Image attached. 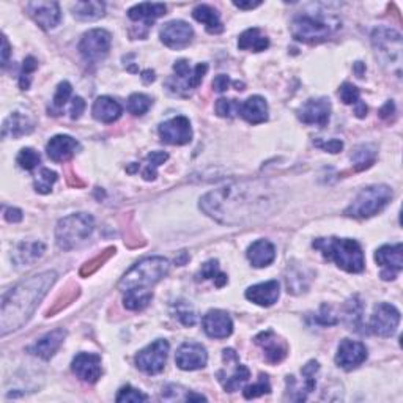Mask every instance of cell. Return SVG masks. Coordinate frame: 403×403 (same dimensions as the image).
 <instances>
[{"label":"cell","instance_id":"obj_1","mask_svg":"<svg viewBox=\"0 0 403 403\" xmlns=\"http://www.w3.org/2000/svg\"><path fill=\"white\" fill-rule=\"evenodd\" d=\"M200 208L221 224H246L277 210V191L260 182L233 183L200 198Z\"/></svg>","mask_w":403,"mask_h":403},{"label":"cell","instance_id":"obj_2","mask_svg":"<svg viewBox=\"0 0 403 403\" xmlns=\"http://www.w3.org/2000/svg\"><path fill=\"white\" fill-rule=\"evenodd\" d=\"M54 271H45L26 279L15 285L2 298V317H0V332L7 336L8 332L20 330L32 317L43 298L55 282Z\"/></svg>","mask_w":403,"mask_h":403},{"label":"cell","instance_id":"obj_3","mask_svg":"<svg viewBox=\"0 0 403 403\" xmlns=\"http://www.w3.org/2000/svg\"><path fill=\"white\" fill-rule=\"evenodd\" d=\"M312 246L321 251L323 257L336 263L346 272H361L365 268L362 247L350 238H318Z\"/></svg>","mask_w":403,"mask_h":403},{"label":"cell","instance_id":"obj_4","mask_svg":"<svg viewBox=\"0 0 403 403\" xmlns=\"http://www.w3.org/2000/svg\"><path fill=\"white\" fill-rule=\"evenodd\" d=\"M170 265L163 257H147L135 263L119 282V288L123 293L128 291H142V293H152L150 287L158 284L161 279L167 276Z\"/></svg>","mask_w":403,"mask_h":403},{"label":"cell","instance_id":"obj_5","mask_svg":"<svg viewBox=\"0 0 403 403\" xmlns=\"http://www.w3.org/2000/svg\"><path fill=\"white\" fill-rule=\"evenodd\" d=\"M95 227V219L91 214L78 213L60 219L55 227V240L60 249L71 251L84 243L90 237Z\"/></svg>","mask_w":403,"mask_h":403},{"label":"cell","instance_id":"obj_6","mask_svg":"<svg viewBox=\"0 0 403 403\" xmlns=\"http://www.w3.org/2000/svg\"><path fill=\"white\" fill-rule=\"evenodd\" d=\"M393 198V189L386 184H374L359 192L351 205L345 210V216L355 219H367L381 212Z\"/></svg>","mask_w":403,"mask_h":403},{"label":"cell","instance_id":"obj_7","mask_svg":"<svg viewBox=\"0 0 403 403\" xmlns=\"http://www.w3.org/2000/svg\"><path fill=\"white\" fill-rule=\"evenodd\" d=\"M372 43H374L376 57L381 60L383 65H390V70L397 68L400 74V61H402V35L395 32L394 29L380 27L372 34Z\"/></svg>","mask_w":403,"mask_h":403},{"label":"cell","instance_id":"obj_8","mask_svg":"<svg viewBox=\"0 0 403 403\" xmlns=\"http://www.w3.org/2000/svg\"><path fill=\"white\" fill-rule=\"evenodd\" d=\"M291 35L293 38L302 43H321L328 40L332 34V26L328 20L320 16L302 15L291 22Z\"/></svg>","mask_w":403,"mask_h":403},{"label":"cell","instance_id":"obj_9","mask_svg":"<svg viewBox=\"0 0 403 403\" xmlns=\"http://www.w3.org/2000/svg\"><path fill=\"white\" fill-rule=\"evenodd\" d=\"M173 71H175V79H170L167 85H169L170 91L178 93V95H188L189 90L197 89L200 85L203 76L208 71L207 64H200L196 68L189 66L188 60H177L173 65Z\"/></svg>","mask_w":403,"mask_h":403},{"label":"cell","instance_id":"obj_10","mask_svg":"<svg viewBox=\"0 0 403 403\" xmlns=\"http://www.w3.org/2000/svg\"><path fill=\"white\" fill-rule=\"evenodd\" d=\"M170 345L164 339L154 340L153 344L145 346L135 355V365L147 375H158L166 367L167 355H169Z\"/></svg>","mask_w":403,"mask_h":403},{"label":"cell","instance_id":"obj_11","mask_svg":"<svg viewBox=\"0 0 403 403\" xmlns=\"http://www.w3.org/2000/svg\"><path fill=\"white\" fill-rule=\"evenodd\" d=\"M112 36L104 29H93L84 34L79 43V52L89 64H98L109 54Z\"/></svg>","mask_w":403,"mask_h":403},{"label":"cell","instance_id":"obj_12","mask_svg":"<svg viewBox=\"0 0 403 403\" xmlns=\"http://www.w3.org/2000/svg\"><path fill=\"white\" fill-rule=\"evenodd\" d=\"M400 323V312L399 309L388 302H380L374 309L370 318V331L380 337H390L394 336L397 328Z\"/></svg>","mask_w":403,"mask_h":403},{"label":"cell","instance_id":"obj_13","mask_svg":"<svg viewBox=\"0 0 403 403\" xmlns=\"http://www.w3.org/2000/svg\"><path fill=\"white\" fill-rule=\"evenodd\" d=\"M158 133L161 140L169 145H186L192 139L191 122L186 117H173V119L161 123Z\"/></svg>","mask_w":403,"mask_h":403},{"label":"cell","instance_id":"obj_14","mask_svg":"<svg viewBox=\"0 0 403 403\" xmlns=\"http://www.w3.org/2000/svg\"><path fill=\"white\" fill-rule=\"evenodd\" d=\"M375 260L383 268V281H394L397 272H400L403 268V246L400 243L381 246L375 254Z\"/></svg>","mask_w":403,"mask_h":403},{"label":"cell","instance_id":"obj_15","mask_svg":"<svg viewBox=\"0 0 403 403\" xmlns=\"http://www.w3.org/2000/svg\"><path fill=\"white\" fill-rule=\"evenodd\" d=\"M298 117L306 125H315L323 128L328 125L331 117V103L328 98L309 99L298 112Z\"/></svg>","mask_w":403,"mask_h":403},{"label":"cell","instance_id":"obj_16","mask_svg":"<svg viewBox=\"0 0 403 403\" xmlns=\"http://www.w3.org/2000/svg\"><path fill=\"white\" fill-rule=\"evenodd\" d=\"M175 362L182 370L203 369L208 362V353L200 344L186 342L177 350Z\"/></svg>","mask_w":403,"mask_h":403},{"label":"cell","instance_id":"obj_17","mask_svg":"<svg viewBox=\"0 0 403 403\" xmlns=\"http://www.w3.org/2000/svg\"><path fill=\"white\" fill-rule=\"evenodd\" d=\"M367 359V349L356 340L344 339L340 342L336 355V364L344 370H353L361 365Z\"/></svg>","mask_w":403,"mask_h":403},{"label":"cell","instance_id":"obj_18","mask_svg":"<svg viewBox=\"0 0 403 403\" xmlns=\"http://www.w3.org/2000/svg\"><path fill=\"white\" fill-rule=\"evenodd\" d=\"M29 15L43 30H51L59 26L61 20L60 5L57 2H29L26 5Z\"/></svg>","mask_w":403,"mask_h":403},{"label":"cell","instance_id":"obj_19","mask_svg":"<svg viewBox=\"0 0 403 403\" xmlns=\"http://www.w3.org/2000/svg\"><path fill=\"white\" fill-rule=\"evenodd\" d=\"M159 36L161 41H163L167 47L178 49L189 45L192 36H194V30L184 21H170L161 29Z\"/></svg>","mask_w":403,"mask_h":403},{"label":"cell","instance_id":"obj_20","mask_svg":"<svg viewBox=\"0 0 403 403\" xmlns=\"http://www.w3.org/2000/svg\"><path fill=\"white\" fill-rule=\"evenodd\" d=\"M71 369L79 380L93 384L101 376V358L98 355H91V353H79L73 359Z\"/></svg>","mask_w":403,"mask_h":403},{"label":"cell","instance_id":"obj_21","mask_svg":"<svg viewBox=\"0 0 403 403\" xmlns=\"http://www.w3.org/2000/svg\"><path fill=\"white\" fill-rule=\"evenodd\" d=\"M202 325L207 336L213 339H227L233 332V321L230 315L224 311H219V309L207 312L202 320Z\"/></svg>","mask_w":403,"mask_h":403},{"label":"cell","instance_id":"obj_22","mask_svg":"<svg viewBox=\"0 0 403 403\" xmlns=\"http://www.w3.org/2000/svg\"><path fill=\"white\" fill-rule=\"evenodd\" d=\"M256 344L265 351V359L270 364L282 362L287 356V345L272 331H263L256 337Z\"/></svg>","mask_w":403,"mask_h":403},{"label":"cell","instance_id":"obj_23","mask_svg":"<svg viewBox=\"0 0 403 403\" xmlns=\"http://www.w3.org/2000/svg\"><path fill=\"white\" fill-rule=\"evenodd\" d=\"M65 337H66V331L59 328V330H54L51 332H47L41 339L36 340L34 345L29 346L27 351L32 353L34 356H38L41 359H51L55 353H57L61 344H64Z\"/></svg>","mask_w":403,"mask_h":403},{"label":"cell","instance_id":"obj_24","mask_svg":"<svg viewBox=\"0 0 403 403\" xmlns=\"http://www.w3.org/2000/svg\"><path fill=\"white\" fill-rule=\"evenodd\" d=\"M79 148V142L73 139L71 135H54V138L47 142L46 152L47 156L51 158L54 163H65V161L71 159L74 153Z\"/></svg>","mask_w":403,"mask_h":403},{"label":"cell","instance_id":"obj_25","mask_svg":"<svg viewBox=\"0 0 403 403\" xmlns=\"http://www.w3.org/2000/svg\"><path fill=\"white\" fill-rule=\"evenodd\" d=\"M279 295H281V288H279L277 281H268L252 285V287L246 290L247 300L262 307H270L274 305L279 300Z\"/></svg>","mask_w":403,"mask_h":403},{"label":"cell","instance_id":"obj_26","mask_svg":"<svg viewBox=\"0 0 403 403\" xmlns=\"http://www.w3.org/2000/svg\"><path fill=\"white\" fill-rule=\"evenodd\" d=\"M238 114L251 125H260L268 120V104L265 98L254 95L238 104Z\"/></svg>","mask_w":403,"mask_h":403},{"label":"cell","instance_id":"obj_27","mask_svg":"<svg viewBox=\"0 0 403 403\" xmlns=\"http://www.w3.org/2000/svg\"><path fill=\"white\" fill-rule=\"evenodd\" d=\"M123 109L119 101H115L110 96H99L95 103H93L91 114L98 122L103 123H114L120 119Z\"/></svg>","mask_w":403,"mask_h":403},{"label":"cell","instance_id":"obj_28","mask_svg":"<svg viewBox=\"0 0 403 403\" xmlns=\"http://www.w3.org/2000/svg\"><path fill=\"white\" fill-rule=\"evenodd\" d=\"M247 258L256 268H265L274 262L276 247L268 240H258L247 249Z\"/></svg>","mask_w":403,"mask_h":403},{"label":"cell","instance_id":"obj_29","mask_svg":"<svg viewBox=\"0 0 403 403\" xmlns=\"http://www.w3.org/2000/svg\"><path fill=\"white\" fill-rule=\"evenodd\" d=\"M46 246L41 241H27V243L17 244L13 252V262L17 266H30L36 260L43 257Z\"/></svg>","mask_w":403,"mask_h":403},{"label":"cell","instance_id":"obj_30","mask_svg":"<svg viewBox=\"0 0 403 403\" xmlns=\"http://www.w3.org/2000/svg\"><path fill=\"white\" fill-rule=\"evenodd\" d=\"M32 131H34V122L30 120L27 115H24L21 112H15L3 122L2 135L5 139L7 138L17 139V138H21V135L30 134Z\"/></svg>","mask_w":403,"mask_h":403},{"label":"cell","instance_id":"obj_31","mask_svg":"<svg viewBox=\"0 0 403 403\" xmlns=\"http://www.w3.org/2000/svg\"><path fill=\"white\" fill-rule=\"evenodd\" d=\"M166 5L164 3H139L135 7L129 8L128 11V17L131 21L135 22H145V26H150V24L158 20V17L166 15Z\"/></svg>","mask_w":403,"mask_h":403},{"label":"cell","instance_id":"obj_32","mask_svg":"<svg viewBox=\"0 0 403 403\" xmlns=\"http://www.w3.org/2000/svg\"><path fill=\"white\" fill-rule=\"evenodd\" d=\"M192 16H194L196 21L202 22L203 26L207 27L208 34L216 35L224 30L219 13L213 7H210V5H198V7H196L194 11H192Z\"/></svg>","mask_w":403,"mask_h":403},{"label":"cell","instance_id":"obj_33","mask_svg":"<svg viewBox=\"0 0 403 403\" xmlns=\"http://www.w3.org/2000/svg\"><path fill=\"white\" fill-rule=\"evenodd\" d=\"M270 40L266 38L265 35H262L258 29H247L246 32L240 35L238 40V47L243 49V51H254V52H262L265 49H268Z\"/></svg>","mask_w":403,"mask_h":403},{"label":"cell","instance_id":"obj_34","mask_svg":"<svg viewBox=\"0 0 403 403\" xmlns=\"http://www.w3.org/2000/svg\"><path fill=\"white\" fill-rule=\"evenodd\" d=\"M362 315H364L362 301L359 300V296H353L345 306V315H344L345 325L349 326L350 330H355L358 332H361Z\"/></svg>","mask_w":403,"mask_h":403},{"label":"cell","instance_id":"obj_35","mask_svg":"<svg viewBox=\"0 0 403 403\" xmlns=\"http://www.w3.org/2000/svg\"><path fill=\"white\" fill-rule=\"evenodd\" d=\"M106 5L103 2H78L73 7V15L80 21H96L104 16Z\"/></svg>","mask_w":403,"mask_h":403},{"label":"cell","instance_id":"obj_36","mask_svg":"<svg viewBox=\"0 0 403 403\" xmlns=\"http://www.w3.org/2000/svg\"><path fill=\"white\" fill-rule=\"evenodd\" d=\"M251 372L249 369L246 367V365L240 364V361L235 362V369L230 375H226V376H221L219 381L222 383V386L227 390V393H235V390H238L241 386H243V383L247 381V378H249Z\"/></svg>","mask_w":403,"mask_h":403},{"label":"cell","instance_id":"obj_37","mask_svg":"<svg viewBox=\"0 0 403 403\" xmlns=\"http://www.w3.org/2000/svg\"><path fill=\"white\" fill-rule=\"evenodd\" d=\"M285 281H287V288H288V293H293L298 295L301 293V291H306L309 287V279H306L305 274V268H295V266H288V272H287V277H285Z\"/></svg>","mask_w":403,"mask_h":403},{"label":"cell","instance_id":"obj_38","mask_svg":"<svg viewBox=\"0 0 403 403\" xmlns=\"http://www.w3.org/2000/svg\"><path fill=\"white\" fill-rule=\"evenodd\" d=\"M153 300V293H140V291H128L123 293V305L129 311H142Z\"/></svg>","mask_w":403,"mask_h":403},{"label":"cell","instance_id":"obj_39","mask_svg":"<svg viewBox=\"0 0 403 403\" xmlns=\"http://www.w3.org/2000/svg\"><path fill=\"white\" fill-rule=\"evenodd\" d=\"M198 279H213L216 287H222L227 284V276L219 271L218 260H210V262L203 263L200 272H198Z\"/></svg>","mask_w":403,"mask_h":403},{"label":"cell","instance_id":"obj_40","mask_svg":"<svg viewBox=\"0 0 403 403\" xmlns=\"http://www.w3.org/2000/svg\"><path fill=\"white\" fill-rule=\"evenodd\" d=\"M173 311H175V317L179 320V323L184 326H194L197 321V315L194 307H192L188 301H177L173 305Z\"/></svg>","mask_w":403,"mask_h":403},{"label":"cell","instance_id":"obj_41","mask_svg":"<svg viewBox=\"0 0 403 403\" xmlns=\"http://www.w3.org/2000/svg\"><path fill=\"white\" fill-rule=\"evenodd\" d=\"M152 108V98L144 93H133L128 98V110L133 115H144Z\"/></svg>","mask_w":403,"mask_h":403},{"label":"cell","instance_id":"obj_42","mask_svg":"<svg viewBox=\"0 0 403 403\" xmlns=\"http://www.w3.org/2000/svg\"><path fill=\"white\" fill-rule=\"evenodd\" d=\"M167 159H169V154L164 152H152L150 154H148L147 167L144 173H142L147 182H152V179L156 178V169L161 164H164Z\"/></svg>","mask_w":403,"mask_h":403},{"label":"cell","instance_id":"obj_43","mask_svg":"<svg viewBox=\"0 0 403 403\" xmlns=\"http://www.w3.org/2000/svg\"><path fill=\"white\" fill-rule=\"evenodd\" d=\"M55 182H57V173L51 169H41L35 178V189L40 194H49Z\"/></svg>","mask_w":403,"mask_h":403},{"label":"cell","instance_id":"obj_44","mask_svg":"<svg viewBox=\"0 0 403 403\" xmlns=\"http://www.w3.org/2000/svg\"><path fill=\"white\" fill-rule=\"evenodd\" d=\"M16 161L21 169L34 170L35 167L41 163V158H40V154L34 150V148H22L20 154H17Z\"/></svg>","mask_w":403,"mask_h":403},{"label":"cell","instance_id":"obj_45","mask_svg":"<svg viewBox=\"0 0 403 403\" xmlns=\"http://www.w3.org/2000/svg\"><path fill=\"white\" fill-rule=\"evenodd\" d=\"M271 393V386H270V380L268 376L265 374H260L258 381L256 384H251V386L244 388V397L246 399H256V397L265 395Z\"/></svg>","mask_w":403,"mask_h":403},{"label":"cell","instance_id":"obj_46","mask_svg":"<svg viewBox=\"0 0 403 403\" xmlns=\"http://www.w3.org/2000/svg\"><path fill=\"white\" fill-rule=\"evenodd\" d=\"M369 145L359 147L355 152V154H351V159L356 163V169L362 170L365 167H369L375 161V152L369 150Z\"/></svg>","mask_w":403,"mask_h":403},{"label":"cell","instance_id":"obj_47","mask_svg":"<svg viewBox=\"0 0 403 403\" xmlns=\"http://www.w3.org/2000/svg\"><path fill=\"white\" fill-rule=\"evenodd\" d=\"M339 96L342 99L344 104H349V106H358L361 103V95H359V89L356 85H353L350 82H345L339 89Z\"/></svg>","mask_w":403,"mask_h":403},{"label":"cell","instance_id":"obj_48","mask_svg":"<svg viewBox=\"0 0 403 403\" xmlns=\"http://www.w3.org/2000/svg\"><path fill=\"white\" fill-rule=\"evenodd\" d=\"M238 101L237 99H226L221 98L216 103V112L219 117H224V119H232L235 114H238Z\"/></svg>","mask_w":403,"mask_h":403},{"label":"cell","instance_id":"obj_49","mask_svg":"<svg viewBox=\"0 0 403 403\" xmlns=\"http://www.w3.org/2000/svg\"><path fill=\"white\" fill-rule=\"evenodd\" d=\"M71 91H73V87L70 82H68V80L60 82L57 87V91H55V95H54V99H52L54 108L55 109L64 108L68 99H70V96H71Z\"/></svg>","mask_w":403,"mask_h":403},{"label":"cell","instance_id":"obj_50","mask_svg":"<svg viewBox=\"0 0 403 403\" xmlns=\"http://www.w3.org/2000/svg\"><path fill=\"white\" fill-rule=\"evenodd\" d=\"M148 400V397L140 393L139 389H134L131 386H125L120 389L119 395H117V402H145Z\"/></svg>","mask_w":403,"mask_h":403},{"label":"cell","instance_id":"obj_51","mask_svg":"<svg viewBox=\"0 0 403 403\" xmlns=\"http://www.w3.org/2000/svg\"><path fill=\"white\" fill-rule=\"evenodd\" d=\"M36 68H38V64H36V60L34 57H27L26 60H24L21 78H20V87L22 90H27L30 87V74H32Z\"/></svg>","mask_w":403,"mask_h":403},{"label":"cell","instance_id":"obj_52","mask_svg":"<svg viewBox=\"0 0 403 403\" xmlns=\"http://www.w3.org/2000/svg\"><path fill=\"white\" fill-rule=\"evenodd\" d=\"M315 320H317V323L323 325V326H332V325L337 323L336 315L331 312V307L326 306V305L321 306V311L317 317H315Z\"/></svg>","mask_w":403,"mask_h":403},{"label":"cell","instance_id":"obj_53","mask_svg":"<svg viewBox=\"0 0 403 403\" xmlns=\"http://www.w3.org/2000/svg\"><path fill=\"white\" fill-rule=\"evenodd\" d=\"M85 110V101L80 96L73 98V103H71V109H70V114H71V119L73 120H78L80 119V115L84 114Z\"/></svg>","mask_w":403,"mask_h":403},{"label":"cell","instance_id":"obj_54","mask_svg":"<svg viewBox=\"0 0 403 403\" xmlns=\"http://www.w3.org/2000/svg\"><path fill=\"white\" fill-rule=\"evenodd\" d=\"M228 85H230V79H228V76H226V74H219V76H216L213 80V89L219 93L226 91L228 89Z\"/></svg>","mask_w":403,"mask_h":403},{"label":"cell","instance_id":"obj_55","mask_svg":"<svg viewBox=\"0 0 403 403\" xmlns=\"http://www.w3.org/2000/svg\"><path fill=\"white\" fill-rule=\"evenodd\" d=\"M317 145L323 148V150L330 152V153H339V152L344 148L342 140H337V139H332V140H330V142H325V144H321V142H317Z\"/></svg>","mask_w":403,"mask_h":403},{"label":"cell","instance_id":"obj_56","mask_svg":"<svg viewBox=\"0 0 403 403\" xmlns=\"http://www.w3.org/2000/svg\"><path fill=\"white\" fill-rule=\"evenodd\" d=\"M5 219H7L8 222H21L22 221V212L21 210H17V208H8V210H5Z\"/></svg>","mask_w":403,"mask_h":403},{"label":"cell","instance_id":"obj_57","mask_svg":"<svg viewBox=\"0 0 403 403\" xmlns=\"http://www.w3.org/2000/svg\"><path fill=\"white\" fill-rule=\"evenodd\" d=\"M395 112V108H394V103L393 101H388L380 110V117L384 120H389V117H393Z\"/></svg>","mask_w":403,"mask_h":403},{"label":"cell","instance_id":"obj_58","mask_svg":"<svg viewBox=\"0 0 403 403\" xmlns=\"http://www.w3.org/2000/svg\"><path fill=\"white\" fill-rule=\"evenodd\" d=\"M233 5L237 8H240V10H252V8H256V7H260V5H262V2H233Z\"/></svg>","mask_w":403,"mask_h":403},{"label":"cell","instance_id":"obj_59","mask_svg":"<svg viewBox=\"0 0 403 403\" xmlns=\"http://www.w3.org/2000/svg\"><path fill=\"white\" fill-rule=\"evenodd\" d=\"M8 57H10V45H8L7 36H3V51H2V65L3 66L7 65Z\"/></svg>","mask_w":403,"mask_h":403},{"label":"cell","instance_id":"obj_60","mask_svg":"<svg viewBox=\"0 0 403 403\" xmlns=\"http://www.w3.org/2000/svg\"><path fill=\"white\" fill-rule=\"evenodd\" d=\"M142 79H144L145 82H153V80H154V71H152V70L144 71V73H142Z\"/></svg>","mask_w":403,"mask_h":403}]
</instances>
